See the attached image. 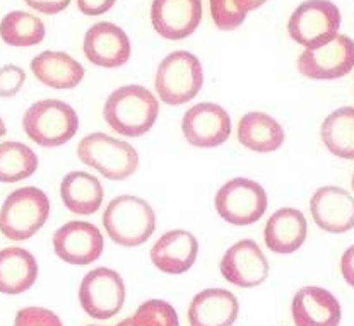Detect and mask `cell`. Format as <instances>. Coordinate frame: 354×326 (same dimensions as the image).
Listing matches in <instances>:
<instances>
[{
    "label": "cell",
    "instance_id": "16",
    "mask_svg": "<svg viewBox=\"0 0 354 326\" xmlns=\"http://www.w3.org/2000/svg\"><path fill=\"white\" fill-rule=\"evenodd\" d=\"M310 212L317 226L327 233H348L354 226L353 195L344 188H319L310 200Z\"/></svg>",
    "mask_w": 354,
    "mask_h": 326
},
{
    "label": "cell",
    "instance_id": "36",
    "mask_svg": "<svg viewBox=\"0 0 354 326\" xmlns=\"http://www.w3.org/2000/svg\"><path fill=\"white\" fill-rule=\"evenodd\" d=\"M6 132H7V128H6V123H3V119L0 118V139H2V137L6 135Z\"/></svg>",
    "mask_w": 354,
    "mask_h": 326
},
{
    "label": "cell",
    "instance_id": "2",
    "mask_svg": "<svg viewBox=\"0 0 354 326\" xmlns=\"http://www.w3.org/2000/svg\"><path fill=\"white\" fill-rule=\"evenodd\" d=\"M103 226L113 242L124 248L144 245L156 229V213L146 200L133 195H122L108 204Z\"/></svg>",
    "mask_w": 354,
    "mask_h": 326
},
{
    "label": "cell",
    "instance_id": "34",
    "mask_svg": "<svg viewBox=\"0 0 354 326\" xmlns=\"http://www.w3.org/2000/svg\"><path fill=\"white\" fill-rule=\"evenodd\" d=\"M353 249H348V253L342 258V274L346 275L349 284H353Z\"/></svg>",
    "mask_w": 354,
    "mask_h": 326
},
{
    "label": "cell",
    "instance_id": "7",
    "mask_svg": "<svg viewBox=\"0 0 354 326\" xmlns=\"http://www.w3.org/2000/svg\"><path fill=\"white\" fill-rule=\"evenodd\" d=\"M216 212L234 226H250L267 210V193L257 181L247 178L230 180L216 193Z\"/></svg>",
    "mask_w": 354,
    "mask_h": 326
},
{
    "label": "cell",
    "instance_id": "32",
    "mask_svg": "<svg viewBox=\"0 0 354 326\" xmlns=\"http://www.w3.org/2000/svg\"><path fill=\"white\" fill-rule=\"evenodd\" d=\"M24 2L38 12L53 16V14H59L64 9H67L71 0H24Z\"/></svg>",
    "mask_w": 354,
    "mask_h": 326
},
{
    "label": "cell",
    "instance_id": "12",
    "mask_svg": "<svg viewBox=\"0 0 354 326\" xmlns=\"http://www.w3.org/2000/svg\"><path fill=\"white\" fill-rule=\"evenodd\" d=\"M182 132L194 147H218L230 139L231 118L216 103H198L187 110L182 119Z\"/></svg>",
    "mask_w": 354,
    "mask_h": 326
},
{
    "label": "cell",
    "instance_id": "19",
    "mask_svg": "<svg viewBox=\"0 0 354 326\" xmlns=\"http://www.w3.org/2000/svg\"><path fill=\"white\" fill-rule=\"evenodd\" d=\"M240 303L225 289H207L192 299L189 323L194 326H230L236 321Z\"/></svg>",
    "mask_w": 354,
    "mask_h": 326
},
{
    "label": "cell",
    "instance_id": "21",
    "mask_svg": "<svg viewBox=\"0 0 354 326\" xmlns=\"http://www.w3.org/2000/svg\"><path fill=\"white\" fill-rule=\"evenodd\" d=\"M39 82L53 89H74L84 79V67L64 52H43L31 61Z\"/></svg>",
    "mask_w": 354,
    "mask_h": 326
},
{
    "label": "cell",
    "instance_id": "15",
    "mask_svg": "<svg viewBox=\"0 0 354 326\" xmlns=\"http://www.w3.org/2000/svg\"><path fill=\"white\" fill-rule=\"evenodd\" d=\"M84 55L91 64L118 68L130 59V39L122 28L111 23H96L89 28L82 43Z\"/></svg>",
    "mask_w": 354,
    "mask_h": 326
},
{
    "label": "cell",
    "instance_id": "14",
    "mask_svg": "<svg viewBox=\"0 0 354 326\" xmlns=\"http://www.w3.org/2000/svg\"><path fill=\"white\" fill-rule=\"evenodd\" d=\"M202 19V0H153L151 23L166 39L189 38Z\"/></svg>",
    "mask_w": 354,
    "mask_h": 326
},
{
    "label": "cell",
    "instance_id": "28",
    "mask_svg": "<svg viewBox=\"0 0 354 326\" xmlns=\"http://www.w3.org/2000/svg\"><path fill=\"white\" fill-rule=\"evenodd\" d=\"M120 325H140V326H176L178 316L173 306L160 299H151L144 303L132 316L122 321Z\"/></svg>",
    "mask_w": 354,
    "mask_h": 326
},
{
    "label": "cell",
    "instance_id": "33",
    "mask_svg": "<svg viewBox=\"0 0 354 326\" xmlns=\"http://www.w3.org/2000/svg\"><path fill=\"white\" fill-rule=\"evenodd\" d=\"M117 0H77L79 10L84 16H101L115 6Z\"/></svg>",
    "mask_w": 354,
    "mask_h": 326
},
{
    "label": "cell",
    "instance_id": "3",
    "mask_svg": "<svg viewBox=\"0 0 354 326\" xmlns=\"http://www.w3.org/2000/svg\"><path fill=\"white\" fill-rule=\"evenodd\" d=\"M50 215V200L39 188L12 191L0 209V231L7 239L24 241L35 236Z\"/></svg>",
    "mask_w": 354,
    "mask_h": 326
},
{
    "label": "cell",
    "instance_id": "10",
    "mask_svg": "<svg viewBox=\"0 0 354 326\" xmlns=\"http://www.w3.org/2000/svg\"><path fill=\"white\" fill-rule=\"evenodd\" d=\"M296 65L299 74L308 79L330 81L344 77L354 67L353 39L344 35H335L322 46L306 48Z\"/></svg>",
    "mask_w": 354,
    "mask_h": 326
},
{
    "label": "cell",
    "instance_id": "8",
    "mask_svg": "<svg viewBox=\"0 0 354 326\" xmlns=\"http://www.w3.org/2000/svg\"><path fill=\"white\" fill-rule=\"evenodd\" d=\"M341 28V12L328 0H306L290 17L288 31L299 45L317 48L330 41Z\"/></svg>",
    "mask_w": 354,
    "mask_h": 326
},
{
    "label": "cell",
    "instance_id": "11",
    "mask_svg": "<svg viewBox=\"0 0 354 326\" xmlns=\"http://www.w3.org/2000/svg\"><path fill=\"white\" fill-rule=\"evenodd\" d=\"M103 248V234L95 224L84 220H72L53 234L55 255L71 265H89L96 262Z\"/></svg>",
    "mask_w": 354,
    "mask_h": 326
},
{
    "label": "cell",
    "instance_id": "30",
    "mask_svg": "<svg viewBox=\"0 0 354 326\" xmlns=\"http://www.w3.org/2000/svg\"><path fill=\"white\" fill-rule=\"evenodd\" d=\"M26 72L17 65L0 67V97H12L23 89Z\"/></svg>",
    "mask_w": 354,
    "mask_h": 326
},
{
    "label": "cell",
    "instance_id": "20",
    "mask_svg": "<svg viewBox=\"0 0 354 326\" xmlns=\"http://www.w3.org/2000/svg\"><path fill=\"white\" fill-rule=\"evenodd\" d=\"M306 219L298 209H279L267 220L266 245L270 251L290 255L303 246L306 239Z\"/></svg>",
    "mask_w": 354,
    "mask_h": 326
},
{
    "label": "cell",
    "instance_id": "17",
    "mask_svg": "<svg viewBox=\"0 0 354 326\" xmlns=\"http://www.w3.org/2000/svg\"><path fill=\"white\" fill-rule=\"evenodd\" d=\"M198 242L189 231L173 229L162 234L151 249V262L168 275L189 271L197 260Z\"/></svg>",
    "mask_w": 354,
    "mask_h": 326
},
{
    "label": "cell",
    "instance_id": "35",
    "mask_svg": "<svg viewBox=\"0 0 354 326\" xmlns=\"http://www.w3.org/2000/svg\"><path fill=\"white\" fill-rule=\"evenodd\" d=\"M267 0H250V9L254 10V9H259L260 6H263V3H266Z\"/></svg>",
    "mask_w": 354,
    "mask_h": 326
},
{
    "label": "cell",
    "instance_id": "9",
    "mask_svg": "<svg viewBox=\"0 0 354 326\" xmlns=\"http://www.w3.org/2000/svg\"><path fill=\"white\" fill-rule=\"evenodd\" d=\"M79 303L84 313L95 320L117 316L125 303L124 278L111 268H95L82 278Z\"/></svg>",
    "mask_w": 354,
    "mask_h": 326
},
{
    "label": "cell",
    "instance_id": "1",
    "mask_svg": "<svg viewBox=\"0 0 354 326\" xmlns=\"http://www.w3.org/2000/svg\"><path fill=\"white\" fill-rule=\"evenodd\" d=\"M160 115V103L149 89L130 84L113 90L103 108L108 126L124 137H140L149 132Z\"/></svg>",
    "mask_w": 354,
    "mask_h": 326
},
{
    "label": "cell",
    "instance_id": "29",
    "mask_svg": "<svg viewBox=\"0 0 354 326\" xmlns=\"http://www.w3.org/2000/svg\"><path fill=\"white\" fill-rule=\"evenodd\" d=\"M250 9V0H211V16L223 31L236 30L243 24Z\"/></svg>",
    "mask_w": 354,
    "mask_h": 326
},
{
    "label": "cell",
    "instance_id": "27",
    "mask_svg": "<svg viewBox=\"0 0 354 326\" xmlns=\"http://www.w3.org/2000/svg\"><path fill=\"white\" fill-rule=\"evenodd\" d=\"M38 169V155L21 142L0 144V181L16 183L30 178Z\"/></svg>",
    "mask_w": 354,
    "mask_h": 326
},
{
    "label": "cell",
    "instance_id": "13",
    "mask_svg": "<svg viewBox=\"0 0 354 326\" xmlns=\"http://www.w3.org/2000/svg\"><path fill=\"white\" fill-rule=\"evenodd\" d=\"M223 277L241 289H252L266 282L269 262L259 245L252 239H241L231 246L219 263Z\"/></svg>",
    "mask_w": 354,
    "mask_h": 326
},
{
    "label": "cell",
    "instance_id": "31",
    "mask_svg": "<svg viewBox=\"0 0 354 326\" xmlns=\"http://www.w3.org/2000/svg\"><path fill=\"white\" fill-rule=\"evenodd\" d=\"M16 325H60V320L52 311L41 309V307H26L17 313Z\"/></svg>",
    "mask_w": 354,
    "mask_h": 326
},
{
    "label": "cell",
    "instance_id": "6",
    "mask_svg": "<svg viewBox=\"0 0 354 326\" xmlns=\"http://www.w3.org/2000/svg\"><path fill=\"white\" fill-rule=\"evenodd\" d=\"M204 84V70L190 52H173L161 61L156 72V90L162 103L180 106L192 101Z\"/></svg>",
    "mask_w": 354,
    "mask_h": 326
},
{
    "label": "cell",
    "instance_id": "25",
    "mask_svg": "<svg viewBox=\"0 0 354 326\" xmlns=\"http://www.w3.org/2000/svg\"><path fill=\"white\" fill-rule=\"evenodd\" d=\"M320 135L325 147L342 159L354 157V110L339 108L324 119Z\"/></svg>",
    "mask_w": 354,
    "mask_h": 326
},
{
    "label": "cell",
    "instance_id": "5",
    "mask_svg": "<svg viewBox=\"0 0 354 326\" xmlns=\"http://www.w3.org/2000/svg\"><path fill=\"white\" fill-rule=\"evenodd\" d=\"M77 155L86 166L96 169L106 180H127L139 168V154L130 144L95 132L79 142Z\"/></svg>",
    "mask_w": 354,
    "mask_h": 326
},
{
    "label": "cell",
    "instance_id": "24",
    "mask_svg": "<svg viewBox=\"0 0 354 326\" xmlns=\"http://www.w3.org/2000/svg\"><path fill=\"white\" fill-rule=\"evenodd\" d=\"M60 197L65 207L79 215H91L97 212L104 198L101 183L89 173H68L60 184Z\"/></svg>",
    "mask_w": 354,
    "mask_h": 326
},
{
    "label": "cell",
    "instance_id": "26",
    "mask_svg": "<svg viewBox=\"0 0 354 326\" xmlns=\"http://www.w3.org/2000/svg\"><path fill=\"white\" fill-rule=\"evenodd\" d=\"M45 24L24 10H12L0 21V38L9 46H35L45 38Z\"/></svg>",
    "mask_w": 354,
    "mask_h": 326
},
{
    "label": "cell",
    "instance_id": "4",
    "mask_svg": "<svg viewBox=\"0 0 354 326\" xmlns=\"http://www.w3.org/2000/svg\"><path fill=\"white\" fill-rule=\"evenodd\" d=\"M23 128L38 146L59 147L77 133L79 118L71 104L59 99H43L28 108Z\"/></svg>",
    "mask_w": 354,
    "mask_h": 326
},
{
    "label": "cell",
    "instance_id": "23",
    "mask_svg": "<svg viewBox=\"0 0 354 326\" xmlns=\"http://www.w3.org/2000/svg\"><path fill=\"white\" fill-rule=\"evenodd\" d=\"M284 128L276 118L260 111L247 113L238 123V140L254 152H274L284 144Z\"/></svg>",
    "mask_w": 354,
    "mask_h": 326
},
{
    "label": "cell",
    "instance_id": "22",
    "mask_svg": "<svg viewBox=\"0 0 354 326\" xmlns=\"http://www.w3.org/2000/svg\"><path fill=\"white\" fill-rule=\"evenodd\" d=\"M38 278V262L23 248H6L0 251V292L23 294Z\"/></svg>",
    "mask_w": 354,
    "mask_h": 326
},
{
    "label": "cell",
    "instance_id": "18",
    "mask_svg": "<svg viewBox=\"0 0 354 326\" xmlns=\"http://www.w3.org/2000/svg\"><path fill=\"white\" fill-rule=\"evenodd\" d=\"M291 313L298 326H337L341 323V304L322 287H303L296 292Z\"/></svg>",
    "mask_w": 354,
    "mask_h": 326
}]
</instances>
